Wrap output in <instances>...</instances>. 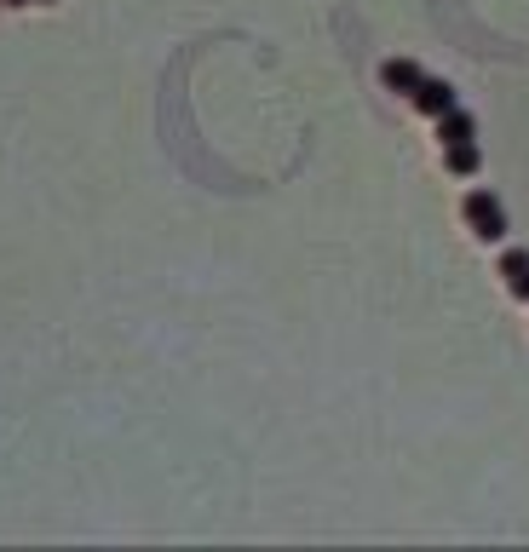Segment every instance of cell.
<instances>
[{"mask_svg":"<svg viewBox=\"0 0 529 552\" xmlns=\"http://www.w3.org/2000/svg\"><path fill=\"white\" fill-rule=\"evenodd\" d=\"M460 213H466V225L478 230L483 242H501L506 236V213H501V202H495L489 190H472V196L460 202Z\"/></svg>","mask_w":529,"mask_h":552,"instance_id":"1","label":"cell"},{"mask_svg":"<svg viewBox=\"0 0 529 552\" xmlns=\"http://www.w3.org/2000/svg\"><path fill=\"white\" fill-rule=\"evenodd\" d=\"M414 110L449 115V110H455V87H449V81H420V92H414Z\"/></svg>","mask_w":529,"mask_h":552,"instance_id":"2","label":"cell"},{"mask_svg":"<svg viewBox=\"0 0 529 552\" xmlns=\"http://www.w3.org/2000/svg\"><path fill=\"white\" fill-rule=\"evenodd\" d=\"M380 81H386L391 92H409V98H414V92H420V81H426V75H420V69L409 64V58H391V64L380 69Z\"/></svg>","mask_w":529,"mask_h":552,"instance_id":"3","label":"cell"},{"mask_svg":"<svg viewBox=\"0 0 529 552\" xmlns=\"http://www.w3.org/2000/svg\"><path fill=\"white\" fill-rule=\"evenodd\" d=\"M501 276H506V288H512L518 299H529V253L524 248H512L501 259Z\"/></svg>","mask_w":529,"mask_h":552,"instance_id":"4","label":"cell"},{"mask_svg":"<svg viewBox=\"0 0 529 552\" xmlns=\"http://www.w3.org/2000/svg\"><path fill=\"white\" fill-rule=\"evenodd\" d=\"M437 138H443V144H472V115L460 110H449V115H437Z\"/></svg>","mask_w":529,"mask_h":552,"instance_id":"5","label":"cell"},{"mask_svg":"<svg viewBox=\"0 0 529 552\" xmlns=\"http://www.w3.org/2000/svg\"><path fill=\"white\" fill-rule=\"evenodd\" d=\"M449 173H460V179H472L478 173V144H449Z\"/></svg>","mask_w":529,"mask_h":552,"instance_id":"6","label":"cell"},{"mask_svg":"<svg viewBox=\"0 0 529 552\" xmlns=\"http://www.w3.org/2000/svg\"><path fill=\"white\" fill-rule=\"evenodd\" d=\"M6 6H23V0H6Z\"/></svg>","mask_w":529,"mask_h":552,"instance_id":"7","label":"cell"},{"mask_svg":"<svg viewBox=\"0 0 529 552\" xmlns=\"http://www.w3.org/2000/svg\"><path fill=\"white\" fill-rule=\"evenodd\" d=\"M0 6H6V0H0Z\"/></svg>","mask_w":529,"mask_h":552,"instance_id":"8","label":"cell"}]
</instances>
